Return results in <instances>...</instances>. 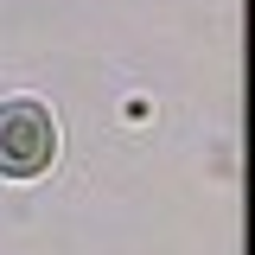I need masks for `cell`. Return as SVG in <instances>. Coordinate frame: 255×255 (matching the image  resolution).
I'll return each instance as SVG.
<instances>
[{
  "label": "cell",
  "instance_id": "cell-1",
  "mask_svg": "<svg viewBox=\"0 0 255 255\" xmlns=\"http://www.w3.org/2000/svg\"><path fill=\"white\" fill-rule=\"evenodd\" d=\"M58 159V128L45 115V102H0V172L6 179H32Z\"/></svg>",
  "mask_w": 255,
  "mask_h": 255
}]
</instances>
